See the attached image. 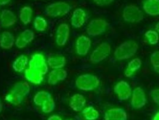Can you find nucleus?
<instances>
[{"label":"nucleus","mask_w":159,"mask_h":120,"mask_svg":"<svg viewBox=\"0 0 159 120\" xmlns=\"http://www.w3.org/2000/svg\"><path fill=\"white\" fill-rule=\"evenodd\" d=\"M15 45L17 48L22 49V48H25L28 44L22 39L21 36H20L17 38V39L15 41Z\"/></svg>","instance_id":"72a5a7b5"},{"label":"nucleus","mask_w":159,"mask_h":120,"mask_svg":"<svg viewBox=\"0 0 159 120\" xmlns=\"http://www.w3.org/2000/svg\"><path fill=\"white\" fill-rule=\"evenodd\" d=\"M91 40L88 37L85 36H80L75 43L77 54L80 56L86 55L91 47Z\"/></svg>","instance_id":"9b49d317"},{"label":"nucleus","mask_w":159,"mask_h":120,"mask_svg":"<svg viewBox=\"0 0 159 120\" xmlns=\"http://www.w3.org/2000/svg\"><path fill=\"white\" fill-rule=\"evenodd\" d=\"M147 102L146 96L143 89L137 87L133 91L131 100V106L134 109H140L143 107Z\"/></svg>","instance_id":"6e6552de"},{"label":"nucleus","mask_w":159,"mask_h":120,"mask_svg":"<svg viewBox=\"0 0 159 120\" xmlns=\"http://www.w3.org/2000/svg\"><path fill=\"white\" fill-rule=\"evenodd\" d=\"M124 20L129 23H138L141 22L143 18L142 11L134 5L127 6L123 12Z\"/></svg>","instance_id":"20e7f679"},{"label":"nucleus","mask_w":159,"mask_h":120,"mask_svg":"<svg viewBox=\"0 0 159 120\" xmlns=\"http://www.w3.org/2000/svg\"><path fill=\"white\" fill-rule=\"evenodd\" d=\"M145 36L147 39L148 43L151 45H156L159 42V34L157 31L149 30L145 33Z\"/></svg>","instance_id":"c756f323"},{"label":"nucleus","mask_w":159,"mask_h":120,"mask_svg":"<svg viewBox=\"0 0 159 120\" xmlns=\"http://www.w3.org/2000/svg\"><path fill=\"white\" fill-rule=\"evenodd\" d=\"M153 120H159V112H157V113L155 115V116H154V118H153Z\"/></svg>","instance_id":"4c0bfd02"},{"label":"nucleus","mask_w":159,"mask_h":120,"mask_svg":"<svg viewBox=\"0 0 159 120\" xmlns=\"http://www.w3.org/2000/svg\"><path fill=\"white\" fill-rule=\"evenodd\" d=\"M48 120H62V118L58 116V115H52V116H50Z\"/></svg>","instance_id":"c9c22d12"},{"label":"nucleus","mask_w":159,"mask_h":120,"mask_svg":"<svg viewBox=\"0 0 159 120\" xmlns=\"http://www.w3.org/2000/svg\"><path fill=\"white\" fill-rule=\"evenodd\" d=\"M11 0H0V5L3 6V5H6L7 4L10 2Z\"/></svg>","instance_id":"e433bc0d"},{"label":"nucleus","mask_w":159,"mask_h":120,"mask_svg":"<svg viewBox=\"0 0 159 120\" xmlns=\"http://www.w3.org/2000/svg\"><path fill=\"white\" fill-rule=\"evenodd\" d=\"M48 65L53 69H59L64 67L66 64V59L61 55H55L48 56Z\"/></svg>","instance_id":"aec40b11"},{"label":"nucleus","mask_w":159,"mask_h":120,"mask_svg":"<svg viewBox=\"0 0 159 120\" xmlns=\"http://www.w3.org/2000/svg\"><path fill=\"white\" fill-rule=\"evenodd\" d=\"M30 86L26 82H21L16 83L14 85L11 89V91L16 93V94L21 96L23 98L30 94Z\"/></svg>","instance_id":"412c9836"},{"label":"nucleus","mask_w":159,"mask_h":120,"mask_svg":"<svg viewBox=\"0 0 159 120\" xmlns=\"http://www.w3.org/2000/svg\"><path fill=\"white\" fill-rule=\"evenodd\" d=\"M114 0H93L94 2L98 6H103L112 3Z\"/></svg>","instance_id":"f704fd0d"},{"label":"nucleus","mask_w":159,"mask_h":120,"mask_svg":"<svg viewBox=\"0 0 159 120\" xmlns=\"http://www.w3.org/2000/svg\"><path fill=\"white\" fill-rule=\"evenodd\" d=\"M71 8L70 4L65 2H57L48 6L44 10V13L46 16L56 17L68 14Z\"/></svg>","instance_id":"7ed1b4c3"},{"label":"nucleus","mask_w":159,"mask_h":120,"mask_svg":"<svg viewBox=\"0 0 159 120\" xmlns=\"http://www.w3.org/2000/svg\"><path fill=\"white\" fill-rule=\"evenodd\" d=\"M138 45L134 40H129L122 43L116 49L114 55L116 60L121 61L132 58L135 55Z\"/></svg>","instance_id":"f257e3e1"},{"label":"nucleus","mask_w":159,"mask_h":120,"mask_svg":"<svg viewBox=\"0 0 159 120\" xmlns=\"http://www.w3.org/2000/svg\"><path fill=\"white\" fill-rule=\"evenodd\" d=\"M108 26V23L103 19H97L92 20L88 24L86 31L88 35L95 37L103 34Z\"/></svg>","instance_id":"423d86ee"},{"label":"nucleus","mask_w":159,"mask_h":120,"mask_svg":"<svg viewBox=\"0 0 159 120\" xmlns=\"http://www.w3.org/2000/svg\"><path fill=\"white\" fill-rule=\"evenodd\" d=\"M44 75L40 72L28 68L25 71V76L26 79L31 83L38 85L44 80Z\"/></svg>","instance_id":"dca6fc26"},{"label":"nucleus","mask_w":159,"mask_h":120,"mask_svg":"<svg viewBox=\"0 0 159 120\" xmlns=\"http://www.w3.org/2000/svg\"><path fill=\"white\" fill-rule=\"evenodd\" d=\"M143 8L145 12L150 16L159 15V0H146Z\"/></svg>","instance_id":"a211bd4d"},{"label":"nucleus","mask_w":159,"mask_h":120,"mask_svg":"<svg viewBox=\"0 0 159 120\" xmlns=\"http://www.w3.org/2000/svg\"><path fill=\"white\" fill-rule=\"evenodd\" d=\"M70 36V28L66 24H61L56 31V44L59 46L65 45Z\"/></svg>","instance_id":"9d476101"},{"label":"nucleus","mask_w":159,"mask_h":120,"mask_svg":"<svg viewBox=\"0 0 159 120\" xmlns=\"http://www.w3.org/2000/svg\"><path fill=\"white\" fill-rule=\"evenodd\" d=\"M86 18V14L83 9H75L73 12L71 19L72 26L75 28H79L85 23Z\"/></svg>","instance_id":"ddd939ff"},{"label":"nucleus","mask_w":159,"mask_h":120,"mask_svg":"<svg viewBox=\"0 0 159 120\" xmlns=\"http://www.w3.org/2000/svg\"><path fill=\"white\" fill-rule=\"evenodd\" d=\"M105 120H127L126 112L121 108H112L105 113Z\"/></svg>","instance_id":"f8f14e48"},{"label":"nucleus","mask_w":159,"mask_h":120,"mask_svg":"<svg viewBox=\"0 0 159 120\" xmlns=\"http://www.w3.org/2000/svg\"><path fill=\"white\" fill-rule=\"evenodd\" d=\"M15 39L11 32L4 31L2 32L0 39V46L4 49H10L15 43Z\"/></svg>","instance_id":"6ab92c4d"},{"label":"nucleus","mask_w":159,"mask_h":120,"mask_svg":"<svg viewBox=\"0 0 159 120\" xmlns=\"http://www.w3.org/2000/svg\"><path fill=\"white\" fill-rule=\"evenodd\" d=\"M52 96L50 93L45 91H41L38 92L34 97V102L37 106H42L43 104Z\"/></svg>","instance_id":"393cba45"},{"label":"nucleus","mask_w":159,"mask_h":120,"mask_svg":"<svg viewBox=\"0 0 159 120\" xmlns=\"http://www.w3.org/2000/svg\"><path fill=\"white\" fill-rule=\"evenodd\" d=\"M20 36H21L22 39L27 44H28V43H31L34 39L35 35H34V33L32 31V30H29V29H26L24 31L22 32V34H20Z\"/></svg>","instance_id":"2f4dec72"},{"label":"nucleus","mask_w":159,"mask_h":120,"mask_svg":"<svg viewBox=\"0 0 159 120\" xmlns=\"http://www.w3.org/2000/svg\"><path fill=\"white\" fill-rule=\"evenodd\" d=\"M151 63L154 70L159 74V51H156L151 54Z\"/></svg>","instance_id":"7c9ffc66"},{"label":"nucleus","mask_w":159,"mask_h":120,"mask_svg":"<svg viewBox=\"0 0 159 120\" xmlns=\"http://www.w3.org/2000/svg\"><path fill=\"white\" fill-rule=\"evenodd\" d=\"M41 106H42V111L44 113H48L53 112L55 110L56 104L53 97H52L48 100H46Z\"/></svg>","instance_id":"c85d7f7f"},{"label":"nucleus","mask_w":159,"mask_h":120,"mask_svg":"<svg viewBox=\"0 0 159 120\" xmlns=\"http://www.w3.org/2000/svg\"><path fill=\"white\" fill-rule=\"evenodd\" d=\"M32 12V8L29 6H25L22 8L19 13V18L24 25H27L31 22Z\"/></svg>","instance_id":"b1692460"},{"label":"nucleus","mask_w":159,"mask_h":120,"mask_svg":"<svg viewBox=\"0 0 159 120\" xmlns=\"http://www.w3.org/2000/svg\"><path fill=\"white\" fill-rule=\"evenodd\" d=\"M68 76V73L62 69H53L50 73L48 77V83L50 85H55L60 81L64 80Z\"/></svg>","instance_id":"4468645a"},{"label":"nucleus","mask_w":159,"mask_h":120,"mask_svg":"<svg viewBox=\"0 0 159 120\" xmlns=\"http://www.w3.org/2000/svg\"><path fill=\"white\" fill-rule=\"evenodd\" d=\"M34 26L37 31L43 32L46 30L48 27V23L44 17L41 16H37L34 19Z\"/></svg>","instance_id":"cd10ccee"},{"label":"nucleus","mask_w":159,"mask_h":120,"mask_svg":"<svg viewBox=\"0 0 159 120\" xmlns=\"http://www.w3.org/2000/svg\"><path fill=\"white\" fill-rule=\"evenodd\" d=\"M83 115L85 119L88 120H94L97 119L99 117V113L92 106H89L85 108L83 112Z\"/></svg>","instance_id":"a878e982"},{"label":"nucleus","mask_w":159,"mask_h":120,"mask_svg":"<svg viewBox=\"0 0 159 120\" xmlns=\"http://www.w3.org/2000/svg\"><path fill=\"white\" fill-rule=\"evenodd\" d=\"M24 98L18 95L11 90L6 97V100L11 104H13L15 106L21 104L24 100Z\"/></svg>","instance_id":"bb28decb"},{"label":"nucleus","mask_w":159,"mask_h":120,"mask_svg":"<svg viewBox=\"0 0 159 120\" xmlns=\"http://www.w3.org/2000/svg\"><path fill=\"white\" fill-rule=\"evenodd\" d=\"M29 68L37 70L43 75L46 74L48 70L46 59L41 54H35L32 55L29 62Z\"/></svg>","instance_id":"0eeeda50"},{"label":"nucleus","mask_w":159,"mask_h":120,"mask_svg":"<svg viewBox=\"0 0 159 120\" xmlns=\"http://www.w3.org/2000/svg\"><path fill=\"white\" fill-rule=\"evenodd\" d=\"M2 109V103L1 99V98H0V113L1 112Z\"/></svg>","instance_id":"ea45409f"},{"label":"nucleus","mask_w":159,"mask_h":120,"mask_svg":"<svg viewBox=\"0 0 159 120\" xmlns=\"http://www.w3.org/2000/svg\"><path fill=\"white\" fill-rule=\"evenodd\" d=\"M142 65L141 60L136 58L130 61L127 65V68L125 71V76L129 78L133 75V74L140 69Z\"/></svg>","instance_id":"4be33fe9"},{"label":"nucleus","mask_w":159,"mask_h":120,"mask_svg":"<svg viewBox=\"0 0 159 120\" xmlns=\"http://www.w3.org/2000/svg\"><path fill=\"white\" fill-rule=\"evenodd\" d=\"M150 96L152 98L153 101L157 104L159 105V89H152L150 93Z\"/></svg>","instance_id":"473e14b6"},{"label":"nucleus","mask_w":159,"mask_h":120,"mask_svg":"<svg viewBox=\"0 0 159 120\" xmlns=\"http://www.w3.org/2000/svg\"><path fill=\"white\" fill-rule=\"evenodd\" d=\"M100 81L98 78L92 74H84L80 75L75 80V85L80 90L92 91L95 89Z\"/></svg>","instance_id":"f03ea898"},{"label":"nucleus","mask_w":159,"mask_h":120,"mask_svg":"<svg viewBox=\"0 0 159 120\" xmlns=\"http://www.w3.org/2000/svg\"><path fill=\"white\" fill-rule=\"evenodd\" d=\"M156 30L157 32L159 33V22H158L156 25Z\"/></svg>","instance_id":"58836bf2"},{"label":"nucleus","mask_w":159,"mask_h":120,"mask_svg":"<svg viewBox=\"0 0 159 120\" xmlns=\"http://www.w3.org/2000/svg\"><path fill=\"white\" fill-rule=\"evenodd\" d=\"M114 92L117 94L120 100H126L132 94L130 86L125 80H121L118 82L114 87Z\"/></svg>","instance_id":"1a4fd4ad"},{"label":"nucleus","mask_w":159,"mask_h":120,"mask_svg":"<svg viewBox=\"0 0 159 120\" xmlns=\"http://www.w3.org/2000/svg\"><path fill=\"white\" fill-rule=\"evenodd\" d=\"M28 64V57L24 55H21L17 58L16 60L13 62L12 67L15 71L17 72H22L24 71Z\"/></svg>","instance_id":"5701e85b"},{"label":"nucleus","mask_w":159,"mask_h":120,"mask_svg":"<svg viewBox=\"0 0 159 120\" xmlns=\"http://www.w3.org/2000/svg\"><path fill=\"white\" fill-rule=\"evenodd\" d=\"M86 103V100L84 96L80 94H75L72 96L70 106L74 111L80 112L85 106Z\"/></svg>","instance_id":"f3484780"},{"label":"nucleus","mask_w":159,"mask_h":120,"mask_svg":"<svg viewBox=\"0 0 159 120\" xmlns=\"http://www.w3.org/2000/svg\"><path fill=\"white\" fill-rule=\"evenodd\" d=\"M111 50V48L110 44L106 42L101 43L96 48L90 56L91 63L97 64L102 61L110 55Z\"/></svg>","instance_id":"39448f33"},{"label":"nucleus","mask_w":159,"mask_h":120,"mask_svg":"<svg viewBox=\"0 0 159 120\" xmlns=\"http://www.w3.org/2000/svg\"><path fill=\"white\" fill-rule=\"evenodd\" d=\"M0 22L3 27L11 26L16 23V16L11 10H4L0 16Z\"/></svg>","instance_id":"2eb2a0df"}]
</instances>
